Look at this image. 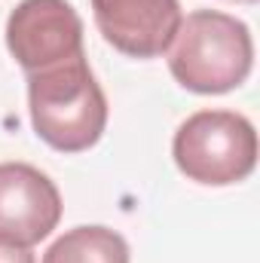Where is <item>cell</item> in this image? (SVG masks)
I'll use <instances>...</instances> for the list:
<instances>
[{
  "label": "cell",
  "mask_w": 260,
  "mask_h": 263,
  "mask_svg": "<svg viewBox=\"0 0 260 263\" xmlns=\"http://www.w3.org/2000/svg\"><path fill=\"white\" fill-rule=\"evenodd\" d=\"M0 263H37V260L31 254V245H22L12 236L0 233Z\"/></svg>",
  "instance_id": "ba28073f"
},
{
  "label": "cell",
  "mask_w": 260,
  "mask_h": 263,
  "mask_svg": "<svg viewBox=\"0 0 260 263\" xmlns=\"http://www.w3.org/2000/svg\"><path fill=\"white\" fill-rule=\"evenodd\" d=\"M169 49L172 77L196 95L233 92L254 67V40L248 25L217 9H196L181 18Z\"/></svg>",
  "instance_id": "7a4b0ae2"
},
{
  "label": "cell",
  "mask_w": 260,
  "mask_h": 263,
  "mask_svg": "<svg viewBox=\"0 0 260 263\" xmlns=\"http://www.w3.org/2000/svg\"><path fill=\"white\" fill-rule=\"evenodd\" d=\"M92 15L101 37L132 59L169 52L184 18L178 0H92Z\"/></svg>",
  "instance_id": "5b68a950"
},
{
  "label": "cell",
  "mask_w": 260,
  "mask_h": 263,
  "mask_svg": "<svg viewBox=\"0 0 260 263\" xmlns=\"http://www.w3.org/2000/svg\"><path fill=\"white\" fill-rule=\"evenodd\" d=\"M62 220V193L28 162H0V233L22 245L43 242Z\"/></svg>",
  "instance_id": "8992f818"
},
{
  "label": "cell",
  "mask_w": 260,
  "mask_h": 263,
  "mask_svg": "<svg viewBox=\"0 0 260 263\" xmlns=\"http://www.w3.org/2000/svg\"><path fill=\"white\" fill-rule=\"evenodd\" d=\"M172 156L196 184L230 187L254 172L257 132L236 110H199L178 126Z\"/></svg>",
  "instance_id": "3957f363"
},
{
  "label": "cell",
  "mask_w": 260,
  "mask_h": 263,
  "mask_svg": "<svg viewBox=\"0 0 260 263\" xmlns=\"http://www.w3.org/2000/svg\"><path fill=\"white\" fill-rule=\"evenodd\" d=\"M236 3H257V0H236Z\"/></svg>",
  "instance_id": "9c48e42d"
},
{
  "label": "cell",
  "mask_w": 260,
  "mask_h": 263,
  "mask_svg": "<svg viewBox=\"0 0 260 263\" xmlns=\"http://www.w3.org/2000/svg\"><path fill=\"white\" fill-rule=\"evenodd\" d=\"M43 263H129V245L110 227H73L49 245Z\"/></svg>",
  "instance_id": "52a82bcc"
},
{
  "label": "cell",
  "mask_w": 260,
  "mask_h": 263,
  "mask_svg": "<svg viewBox=\"0 0 260 263\" xmlns=\"http://www.w3.org/2000/svg\"><path fill=\"white\" fill-rule=\"evenodd\" d=\"M28 110L37 138L59 153L95 147L107 126V98L86 55L28 73Z\"/></svg>",
  "instance_id": "6da1fadb"
},
{
  "label": "cell",
  "mask_w": 260,
  "mask_h": 263,
  "mask_svg": "<svg viewBox=\"0 0 260 263\" xmlns=\"http://www.w3.org/2000/svg\"><path fill=\"white\" fill-rule=\"evenodd\" d=\"M6 49L25 73L83 55V18L67 0H22L6 18Z\"/></svg>",
  "instance_id": "277c9868"
}]
</instances>
